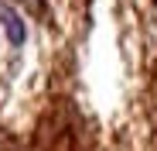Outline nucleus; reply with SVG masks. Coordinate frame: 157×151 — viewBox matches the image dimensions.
Instances as JSON below:
<instances>
[{
	"label": "nucleus",
	"instance_id": "obj_2",
	"mask_svg": "<svg viewBox=\"0 0 157 151\" xmlns=\"http://www.w3.org/2000/svg\"><path fill=\"white\" fill-rule=\"evenodd\" d=\"M21 4H28L34 14H41V10H44V0H21Z\"/></svg>",
	"mask_w": 157,
	"mask_h": 151
},
{
	"label": "nucleus",
	"instance_id": "obj_1",
	"mask_svg": "<svg viewBox=\"0 0 157 151\" xmlns=\"http://www.w3.org/2000/svg\"><path fill=\"white\" fill-rule=\"evenodd\" d=\"M0 28H4V35H7L10 48H21L24 41H28V24H24V21H21V14H17V10H10L7 4H0Z\"/></svg>",
	"mask_w": 157,
	"mask_h": 151
}]
</instances>
